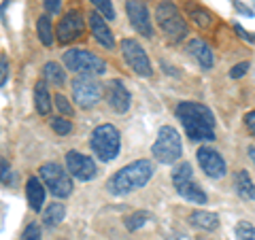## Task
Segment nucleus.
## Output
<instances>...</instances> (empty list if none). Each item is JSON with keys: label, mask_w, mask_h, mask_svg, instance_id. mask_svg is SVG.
Masks as SVG:
<instances>
[{"label": "nucleus", "mask_w": 255, "mask_h": 240, "mask_svg": "<svg viewBox=\"0 0 255 240\" xmlns=\"http://www.w3.org/2000/svg\"><path fill=\"white\" fill-rule=\"evenodd\" d=\"M249 68H251V64H249V62L236 64V66L230 68V79H241V77H245L247 73H249Z\"/></svg>", "instance_id": "nucleus-32"}, {"label": "nucleus", "mask_w": 255, "mask_h": 240, "mask_svg": "<svg viewBox=\"0 0 255 240\" xmlns=\"http://www.w3.org/2000/svg\"><path fill=\"white\" fill-rule=\"evenodd\" d=\"M64 217H66V206L60 202H53L43 211V223L47 228H55L58 223H62Z\"/></svg>", "instance_id": "nucleus-25"}, {"label": "nucleus", "mask_w": 255, "mask_h": 240, "mask_svg": "<svg viewBox=\"0 0 255 240\" xmlns=\"http://www.w3.org/2000/svg\"><path fill=\"white\" fill-rule=\"evenodd\" d=\"M245 127L249 130V134L255 138V111H249V113L245 115Z\"/></svg>", "instance_id": "nucleus-36"}, {"label": "nucleus", "mask_w": 255, "mask_h": 240, "mask_svg": "<svg viewBox=\"0 0 255 240\" xmlns=\"http://www.w3.org/2000/svg\"><path fill=\"white\" fill-rule=\"evenodd\" d=\"M49 125H51V130L55 132V134H60V136H66V134H70V130H73V123L68 121L66 117H53L51 121H49Z\"/></svg>", "instance_id": "nucleus-29"}, {"label": "nucleus", "mask_w": 255, "mask_h": 240, "mask_svg": "<svg viewBox=\"0 0 255 240\" xmlns=\"http://www.w3.org/2000/svg\"><path fill=\"white\" fill-rule=\"evenodd\" d=\"M90 147L100 162H113L122 151V134L113 123H102L94 127L90 136Z\"/></svg>", "instance_id": "nucleus-4"}, {"label": "nucleus", "mask_w": 255, "mask_h": 240, "mask_svg": "<svg viewBox=\"0 0 255 240\" xmlns=\"http://www.w3.org/2000/svg\"><path fill=\"white\" fill-rule=\"evenodd\" d=\"M151 219V215L147 213V211H136V213H132L130 217H126V230L128 232H136V230H140V228H145V223Z\"/></svg>", "instance_id": "nucleus-26"}, {"label": "nucleus", "mask_w": 255, "mask_h": 240, "mask_svg": "<svg viewBox=\"0 0 255 240\" xmlns=\"http://www.w3.org/2000/svg\"><path fill=\"white\" fill-rule=\"evenodd\" d=\"M172 185H174V189H177V194L191 204L202 206V204L209 202V196L204 194V189L198 185V183H194V170H191L189 162H183V164H179L177 168H174Z\"/></svg>", "instance_id": "nucleus-7"}, {"label": "nucleus", "mask_w": 255, "mask_h": 240, "mask_svg": "<svg viewBox=\"0 0 255 240\" xmlns=\"http://www.w3.org/2000/svg\"><path fill=\"white\" fill-rule=\"evenodd\" d=\"M62 62L77 77H100L107 73V62L87 49H68L62 55Z\"/></svg>", "instance_id": "nucleus-5"}, {"label": "nucleus", "mask_w": 255, "mask_h": 240, "mask_svg": "<svg viewBox=\"0 0 255 240\" xmlns=\"http://www.w3.org/2000/svg\"><path fill=\"white\" fill-rule=\"evenodd\" d=\"M232 181H234V189H236L238 196H241L243 200H253L255 202V183L249 177V172L247 170H236Z\"/></svg>", "instance_id": "nucleus-19"}, {"label": "nucleus", "mask_w": 255, "mask_h": 240, "mask_svg": "<svg viewBox=\"0 0 255 240\" xmlns=\"http://www.w3.org/2000/svg\"><path fill=\"white\" fill-rule=\"evenodd\" d=\"M90 2H92V6H94V9L98 11L105 19H111V21H113V19L117 17L115 6H113V2H111V0H90Z\"/></svg>", "instance_id": "nucleus-27"}, {"label": "nucleus", "mask_w": 255, "mask_h": 240, "mask_svg": "<svg viewBox=\"0 0 255 240\" xmlns=\"http://www.w3.org/2000/svg\"><path fill=\"white\" fill-rule=\"evenodd\" d=\"M119 49H122V55H124L126 64L138 77H151V75H153L151 60H149L147 51L142 49V45L138 41H134V38H124V41L119 43Z\"/></svg>", "instance_id": "nucleus-10"}, {"label": "nucleus", "mask_w": 255, "mask_h": 240, "mask_svg": "<svg viewBox=\"0 0 255 240\" xmlns=\"http://www.w3.org/2000/svg\"><path fill=\"white\" fill-rule=\"evenodd\" d=\"M196 157H198V164H200L202 172L206 174V177H211V179H223L228 174L226 159H223L219 151H215L213 147L202 145L200 149H198Z\"/></svg>", "instance_id": "nucleus-14"}, {"label": "nucleus", "mask_w": 255, "mask_h": 240, "mask_svg": "<svg viewBox=\"0 0 255 240\" xmlns=\"http://www.w3.org/2000/svg\"><path fill=\"white\" fill-rule=\"evenodd\" d=\"M21 240H41V228H38L36 221H32L26 226V230H23V234H21Z\"/></svg>", "instance_id": "nucleus-31"}, {"label": "nucleus", "mask_w": 255, "mask_h": 240, "mask_svg": "<svg viewBox=\"0 0 255 240\" xmlns=\"http://www.w3.org/2000/svg\"><path fill=\"white\" fill-rule=\"evenodd\" d=\"M234 232H236V240H255V228L247 221L238 223Z\"/></svg>", "instance_id": "nucleus-30"}, {"label": "nucleus", "mask_w": 255, "mask_h": 240, "mask_svg": "<svg viewBox=\"0 0 255 240\" xmlns=\"http://www.w3.org/2000/svg\"><path fill=\"white\" fill-rule=\"evenodd\" d=\"M185 11H187V17L196 23L198 28H211L213 26V21H215V17L211 15V11H206L204 6H200V4H194V2H187L185 4Z\"/></svg>", "instance_id": "nucleus-22"}, {"label": "nucleus", "mask_w": 255, "mask_h": 240, "mask_svg": "<svg viewBox=\"0 0 255 240\" xmlns=\"http://www.w3.org/2000/svg\"><path fill=\"white\" fill-rule=\"evenodd\" d=\"M70 90H73V98L75 105L79 109H94L102 98V83L96 77H75V81L70 83Z\"/></svg>", "instance_id": "nucleus-9"}, {"label": "nucleus", "mask_w": 255, "mask_h": 240, "mask_svg": "<svg viewBox=\"0 0 255 240\" xmlns=\"http://www.w3.org/2000/svg\"><path fill=\"white\" fill-rule=\"evenodd\" d=\"M189 223L198 230H204V232H213L219 228V217L211 211H194L189 215Z\"/></svg>", "instance_id": "nucleus-21"}, {"label": "nucleus", "mask_w": 255, "mask_h": 240, "mask_svg": "<svg viewBox=\"0 0 255 240\" xmlns=\"http://www.w3.org/2000/svg\"><path fill=\"white\" fill-rule=\"evenodd\" d=\"M247 153H249V159L255 164V145H249V147H247Z\"/></svg>", "instance_id": "nucleus-39"}, {"label": "nucleus", "mask_w": 255, "mask_h": 240, "mask_svg": "<svg viewBox=\"0 0 255 240\" xmlns=\"http://www.w3.org/2000/svg\"><path fill=\"white\" fill-rule=\"evenodd\" d=\"M34 107H36V113L47 117L53 109V100L49 96V90H47V81H38L34 85Z\"/></svg>", "instance_id": "nucleus-20"}, {"label": "nucleus", "mask_w": 255, "mask_h": 240, "mask_svg": "<svg viewBox=\"0 0 255 240\" xmlns=\"http://www.w3.org/2000/svg\"><path fill=\"white\" fill-rule=\"evenodd\" d=\"M174 115H177L191 142L215 140V115L206 105L194 100H183L174 109Z\"/></svg>", "instance_id": "nucleus-1"}, {"label": "nucleus", "mask_w": 255, "mask_h": 240, "mask_svg": "<svg viewBox=\"0 0 255 240\" xmlns=\"http://www.w3.org/2000/svg\"><path fill=\"white\" fill-rule=\"evenodd\" d=\"M47 15H60L62 13V0H43Z\"/></svg>", "instance_id": "nucleus-33"}, {"label": "nucleus", "mask_w": 255, "mask_h": 240, "mask_svg": "<svg viewBox=\"0 0 255 240\" xmlns=\"http://www.w3.org/2000/svg\"><path fill=\"white\" fill-rule=\"evenodd\" d=\"M155 172V166L151 159H136V162L128 164L107 181V191L115 198H124L132 191H138L147 185Z\"/></svg>", "instance_id": "nucleus-2"}, {"label": "nucleus", "mask_w": 255, "mask_h": 240, "mask_svg": "<svg viewBox=\"0 0 255 240\" xmlns=\"http://www.w3.org/2000/svg\"><path fill=\"white\" fill-rule=\"evenodd\" d=\"M234 30H236V34L241 36L243 41H247L249 45H255V34H251V32H247V30L241 26V23H236V26H234Z\"/></svg>", "instance_id": "nucleus-35"}, {"label": "nucleus", "mask_w": 255, "mask_h": 240, "mask_svg": "<svg viewBox=\"0 0 255 240\" xmlns=\"http://www.w3.org/2000/svg\"><path fill=\"white\" fill-rule=\"evenodd\" d=\"M87 19H90V28H92V34H94L96 41L105 47V49H113L115 47V34L111 32L107 19L102 17L98 11H92Z\"/></svg>", "instance_id": "nucleus-16"}, {"label": "nucleus", "mask_w": 255, "mask_h": 240, "mask_svg": "<svg viewBox=\"0 0 255 240\" xmlns=\"http://www.w3.org/2000/svg\"><path fill=\"white\" fill-rule=\"evenodd\" d=\"M36 34H38V41H41L45 47H51L55 41V32L51 26V17L49 15H41L36 21Z\"/></svg>", "instance_id": "nucleus-24"}, {"label": "nucleus", "mask_w": 255, "mask_h": 240, "mask_svg": "<svg viewBox=\"0 0 255 240\" xmlns=\"http://www.w3.org/2000/svg\"><path fill=\"white\" fill-rule=\"evenodd\" d=\"M53 107L58 109V113H60L62 117H70V115L75 113V109H73V105L68 102V98H66L64 94H60V92L53 96Z\"/></svg>", "instance_id": "nucleus-28"}, {"label": "nucleus", "mask_w": 255, "mask_h": 240, "mask_svg": "<svg viewBox=\"0 0 255 240\" xmlns=\"http://www.w3.org/2000/svg\"><path fill=\"white\" fill-rule=\"evenodd\" d=\"M45 183L38 179V177H30L28 183H26V198H28V204H30V209L34 211V213H41L43 211V204H45V196H47V191H45Z\"/></svg>", "instance_id": "nucleus-18"}, {"label": "nucleus", "mask_w": 255, "mask_h": 240, "mask_svg": "<svg viewBox=\"0 0 255 240\" xmlns=\"http://www.w3.org/2000/svg\"><path fill=\"white\" fill-rule=\"evenodd\" d=\"M126 13L132 28L145 38H153V23L149 17V9L142 0H126Z\"/></svg>", "instance_id": "nucleus-12"}, {"label": "nucleus", "mask_w": 255, "mask_h": 240, "mask_svg": "<svg viewBox=\"0 0 255 240\" xmlns=\"http://www.w3.org/2000/svg\"><path fill=\"white\" fill-rule=\"evenodd\" d=\"M43 77L47 83H51L55 87H62L66 83V70H64L58 62H47L43 66Z\"/></svg>", "instance_id": "nucleus-23"}, {"label": "nucleus", "mask_w": 255, "mask_h": 240, "mask_svg": "<svg viewBox=\"0 0 255 240\" xmlns=\"http://www.w3.org/2000/svg\"><path fill=\"white\" fill-rule=\"evenodd\" d=\"M185 51L198 62V66L202 70H211L215 66V53L202 38H189L185 45Z\"/></svg>", "instance_id": "nucleus-17"}, {"label": "nucleus", "mask_w": 255, "mask_h": 240, "mask_svg": "<svg viewBox=\"0 0 255 240\" xmlns=\"http://www.w3.org/2000/svg\"><path fill=\"white\" fill-rule=\"evenodd\" d=\"M85 32V19L79 9H70L64 13V17L58 23V30H55V38L60 41V45L73 43L77 38H81Z\"/></svg>", "instance_id": "nucleus-11"}, {"label": "nucleus", "mask_w": 255, "mask_h": 240, "mask_svg": "<svg viewBox=\"0 0 255 240\" xmlns=\"http://www.w3.org/2000/svg\"><path fill=\"white\" fill-rule=\"evenodd\" d=\"M6 79H9V60L2 53L0 55V85H6Z\"/></svg>", "instance_id": "nucleus-34"}, {"label": "nucleus", "mask_w": 255, "mask_h": 240, "mask_svg": "<svg viewBox=\"0 0 255 240\" xmlns=\"http://www.w3.org/2000/svg\"><path fill=\"white\" fill-rule=\"evenodd\" d=\"M232 4H234V9H236L238 13H241V15H247V17H253V15H255V13L249 9V6H245L243 2H238V0H234Z\"/></svg>", "instance_id": "nucleus-37"}, {"label": "nucleus", "mask_w": 255, "mask_h": 240, "mask_svg": "<svg viewBox=\"0 0 255 240\" xmlns=\"http://www.w3.org/2000/svg\"><path fill=\"white\" fill-rule=\"evenodd\" d=\"M66 170L70 172V177H75L77 181H92L98 174L94 157L81 153V151H68L66 153Z\"/></svg>", "instance_id": "nucleus-13"}, {"label": "nucleus", "mask_w": 255, "mask_h": 240, "mask_svg": "<svg viewBox=\"0 0 255 240\" xmlns=\"http://www.w3.org/2000/svg\"><path fill=\"white\" fill-rule=\"evenodd\" d=\"M151 153H153V157L164 166L177 164L181 153H183V142H181L179 132L174 130L172 125H162L157 132L153 147H151Z\"/></svg>", "instance_id": "nucleus-6"}, {"label": "nucleus", "mask_w": 255, "mask_h": 240, "mask_svg": "<svg viewBox=\"0 0 255 240\" xmlns=\"http://www.w3.org/2000/svg\"><path fill=\"white\" fill-rule=\"evenodd\" d=\"M38 174H41V181L45 183V187L51 191V196L64 200L73 194V177L58 162H45L38 168Z\"/></svg>", "instance_id": "nucleus-8"}, {"label": "nucleus", "mask_w": 255, "mask_h": 240, "mask_svg": "<svg viewBox=\"0 0 255 240\" xmlns=\"http://www.w3.org/2000/svg\"><path fill=\"white\" fill-rule=\"evenodd\" d=\"M155 21L162 28V32L168 36L170 43H181L189 36V26L183 19V15L179 13L177 4L172 0H162L155 6Z\"/></svg>", "instance_id": "nucleus-3"}, {"label": "nucleus", "mask_w": 255, "mask_h": 240, "mask_svg": "<svg viewBox=\"0 0 255 240\" xmlns=\"http://www.w3.org/2000/svg\"><path fill=\"white\" fill-rule=\"evenodd\" d=\"M2 185H9V162L2 159Z\"/></svg>", "instance_id": "nucleus-38"}, {"label": "nucleus", "mask_w": 255, "mask_h": 240, "mask_svg": "<svg viewBox=\"0 0 255 240\" xmlns=\"http://www.w3.org/2000/svg\"><path fill=\"white\" fill-rule=\"evenodd\" d=\"M107 102H109V107L119 115H124V113L130 111L132 96H130V92H128V87L119 81V79L109 81V85H107Z\"/></svg>", "instance_id": "nucleus-15"}]
</instances>
